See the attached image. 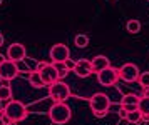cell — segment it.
I'll use <instances>...</instances> for the list:
<instances>
[{
	"mask_svg": "<svg viewBox=\"0 0 149 125\" xmlns=\"http://www.w3.org/2000/svg\"><path fill=\"white\" fill-rule=\"evenodd\" d=\"M47 113H49L50 122L55 125L67 124L69 120H70V117H72V110H70V107L65 102H57V104H54L47 110Z\"/></svg>",
	"mask_w": 149,
	"mask_h": 125,
	"instance_id": "cell-1",
	"label": "cell"
},
{
	"mask_svg": "<svg viewBox=\"0 0 149 125\" xmlns=\"http://www.w3.org/2000/svg\"><path fill=\"white\" fill-rule=\"evenodd\" d=\"M89 104H91L92 113H94L97 119L106 117L107 112H109V108H111V99H109L106 93H101V92L94 93V95L89 99Z\"/></svg>",
	"mask_w": 149,
	"mask_h": 125,
	"instance_id": "cell-2",
	"label": "cell"
},
{
	"mask_svg": "<svg viewBox=\"0 0 149 125\" xmlns=\"http://www.w3.org/2000/svg\"><path fill=\"white\" fill-rule=\"evenodd\" d=\"M5 115L12 122H22V120L27 119L29 108L22 102H19V100H10L7 105H5Z\"/></svg>",
	"mask_w": 149,
	"mask_h": 125,
	"instance_id": "cell-3",
	"label": "cell"
},
{
	"mask_svg": "<svg viewBox=\"0 0 149 125\" xmlns=\"http://www.w3.org/2000/svg\"><path fill=\"white\" fill-rule=\"evenodd\" d=\"M49 95H50V99L55 100V104L57 102H65V100L70 97V88L65 82H55L52 85L49 87Z\"/></svg>",
	"mask_w": 149,
	"mask_h": 125,
	"instance_id": "cell-4",
	"label": "cell"
},
{
	"mask_svg": "<svg viewBox=\"0 0 149 125\" xmlns=\"http://www.w3.org/2000/svg\"><path fill=\"white\" fill-rule=\"evenodd\" d=\"M139 77H141V72H139L137 65H134V64H124L119 68V79L127 82V84H132L136 80H139Z\"/></svg>",
	"mask_w": 149,
	"mask_h": 125,
	"instance_id": "cell-5",
	"label": "cell"
},
{
	"mask_svg": "<svg viewBox=\"0 0 149 125\" xmlns=\"http://www.w3.org/2000/svg\"><path fill=\"white\" fill-rule=\"evenodd\" d=\"M117 80H119V70L114 68V67H107L106 70H102V72L97 73V82L104 87L114 85Z\"/></svg>",
	"mask_w": 149,
	"mask_h": 125,
	"instance_id": "cell-6",
	"label": "cell"
},
{
	"mask_svg": "<svg viewBox=\"0 0 149 125\" xmlns=\"http://www.w3.org/2000/svg\"><path fill=\"white\" fill-rule=\"evenodd\" d=\"M50 59H52V64H64L65 60L70 59L69 47L64 45V44H55L50 48Z\"/></svg>",
	"mask_w": 149,
	"mask_h": 125,
	"instance_id": "cell-7",
	"label": "cell"
},
{
	"mask_svg": "<svg viewBox=\"0 0 149 125\" xmlns=\"http://www.w3.org/2000/svg\"><path fill=\"white\" fill-rule=\"evenodd\" d=\"M19 75V65H17V62H12V60H5L2 65H0V79L7 80H14L15 77Z\"/></svg>",
	"mask_w": 149,
	"mask_h": 125,
	"instance_id": "cell-8",
	"label": "cell"
},
{
	"mask_svg": "<svg viewBox=\"0 0 149 125\" xmlns=\"http://www.w3.org/2000/svg\"><path fill=\"white\" fill-rule=\"evenodd\" d=\"M40 77L44 80L45 87H50L52 84L61 80V75H59V70H57L55 64H47V67L44 70H40Z\"/></svg>",
	"mask_w": 149,
	"mask_h": 125,
	"instance_id": "cell-9",
	"label": "cell"
},
{
	"mask_svg": "<svg viewBox=\"0 0 149 125\" xmlns=\"http://www.w3.org/2000/svg\"><path fill=\"white\" fill-rule=\"evenodd\" d=\"M74 73L79 77V79H86L92 73V60H87V59H81L75 62V68H74Z\"/></svg>",
	"mask_w": 149,
	"mask_h": 125,
	"instance_id": "cell-10",
	"label": "cell"
},
{
	"mask_svg": "<svg viewBox=\"0 0 149 125\" xmlns=\"http://www.w3.org/2000/svg\"><path fill=\"white\" fill-rule=\"evenodd\" d=\"M7 59L12 62H22L25 59V47L22 44H12L7 48Z\"/></svg>",
	"mask_w": 149,
	"mask_h": 125,
	"instance_id": "cell-11",
	"label": "cell"
},
{
	"mask_svg": "<svg viewBox=\"0 0 149 125\" xmlns=\"http://www.w3.org/2000/svg\"><path fill=\"white\" fill-rule=\"evenodd\" d=\"M139 99H141V97H137V95H134V93L124 95V97L121 99V108L127 110V112L139 110V108H137V105H139Z\"/></svg>",
	"mask_w": 149,
	"mask_h": 125,
	"instance_id": "cell-12",
	"label": "cell"
},
{
	"mask_svg": "<svg viewBox=\"0 0 149 125\" xmlns=\"http://www.w3.org/2000/svg\"><path fill=\"white\" fill-rule=\"evenodd\" d=\"M107 67H111V62L106 55H95L92 59V72L94 73H99L102 70H106Z\"/></svg>",
	"mask_w": 149,
	"mask_h": 125,
	"instance_id": "cell-13",
	"label": "cell"
},
{
	"mask_svg": "<svg viewBox=\"0 0 149 125\" xmlns=\"http://www.w3.org/2000/svg\"><path fill=\"white\" fill-rule=\"evenodd\" d=\"M29 84L34 87V88H42V87H45V84H44V80H42L40 77V72H30V75H29Z\"/></svg>",
	"mask_w": 149,
	"mask_h": 125,
	"instance_id": "cell-14",
	"label": "cell"
},
{
	"mask_svg": "<svg viewBox=\"0 0 149 125\" xmlns=\"http://www.w3.org/2000/svg\"><path fill=\"white\" fill-rule=\"evenodd\" d=\"M74 44H75V47H77V48H86V47L89 45V37H87V35H82V33H79V35H75Z\"/></svg>",
	"mask_w": 149,
	"mask_h": 125,
	"instance_id": "cell-15",
	"label": "cell"
},
{
	"mask_svg": "<svg viewBox=\"0 0 149 125\" xmlns=\"http://www.w3.org/2000/svg\"><path fill=\"white\" fill-rule=\"evenodd\" d=\"M126 28H127L129 33H137L139 30H141V22H139V20H136V19L129 20L127 23H126Z\"/></svg>",
	"mask_w": 149,
	"mask_h": 125,
	"instance_id": "cell-16",
	"label": "cell"
},
{
	"mask_svg": "<svg viewBox=\"0 0 149 125\" xmlns=\"http://www.w3.org/2000/svg\"><path fill=\"white\" fill-rule=\"evenodd\" d=\"M137 108H139V112H142V113H149V97L142 95L141 99H139V105H137Z\"/></svg>",
	"mask_w": 149,
	"mask_h": 125,
	"instance_id": "cell-17",
	"label": "cell"
},
{
	"mask_svg": "<svg viewBox=\"0 0 149 125\" xmlns=\"http://www.w3.org/2000/svg\"><path fill=\"white\" fill-rule=\"evenodd\" d=\"M142 120V112H139V110H134V112H129L127 115V122H131L132 125L139 124Z\"/></svg>",
	"mask_w": 149,
	"mask_h": 125,
	"instance_id": "cell-18",
	"label": "cell"
},
{
	"mask_svg": "<svg viewBox=\"0 0 149 125\" xmlns=\"http://www.w3.org/2000/svg\"><path fill=\"white\" fill-rule=\"evenodd\" d=\"M10 99H12V88L8 85L0 87V102L2 100H10Z\"/></svg>",
	"mask_w": 149,
	"mask_h": 125,
	"instance_id": "cell-19",
	"label": "cell"
},
{
	"mask_svg": "<svg viewBox=\"0 0 149 125\" xmlns=\"http://www.w3.org/2000/svg\"><path fill=\"white\" fill-rule=\"evenodd\" d=\"M139 84H141L142 88H149V72H142L139 80H137Z\"/></svg>",
	"mask_w": 149,
	"mask_h": 125,
	"instance_id": "cell-20",
	"label": "cell"
},
{
	"mask_svg": "<svg viewBox=\"0 0 149 125\" xmlns=\"http://www.w3.org/2000/svg\"><path fill=\"white\" fill-rule=\"evenodd\" d=\"M55 67H57V70H59V75H61V79H62V77H67V73L70 72L67 67H65V64H55Z\"/></svg>",
	"mask_w": 149,
	"mask_h": 125,
	"instance_id": "cell-21",
	"label": "cell"
},
{
	"mask_svg": "<svg viewBox=\"0 0 149 125\" xmlns=\"http://www.w3.org/2000/svg\"><path fill=\"white\" fill-rule=\"evenodd\" d=\"M64 64H65V67H67L69 70H70V72H74V68H75V62L74 60H65V62H64Z\"/></svg>",
	"mask_w": 149,
	"mask_h": 125,
	"instance_id": "cell-22",
	"label": "cell"
},
{
	"mask_svg": "<svg viewBox=\"0 0 149 125\" xmlns=\"http://www.w3.org/2000/svg\"><path fill=\"white\" fill-rule=\"evenodd\" d=\"M47 67V62H39L37 65H35V72H40V70H44Z\"/></svg>",
	"mask_w": 149,
	"mask_h": 125,
	"instance_id": "cell-23",
	"label": "cell"
},
{
	"mask_svg": "<svg viewBox=\"0 0 149 125\" xmlns=\"http://www.w3.org/2000/svg\"><path fill=\"white\" fill-rule=\"evenodd\" d=\"M127 115H129L127 110H124V108L119 110V119H121V120H127Z\"/></svg>",
	"mask_w": 149,
	"mask_h": 125,
	"instance_id": "cell-24",
	"label": "cell"
},
{
	"mask_svg": "<svg viewBox=\"0 0 149 125\" xmlns=\"http://www.w3.org/2000/svg\"><path fill=\"white\" fill-rule=\"evenodd\" d=\"M142 122H149V113H142Z\"/></svg>",
	"mask_w": 149,
	"mask_h": 125,
	"instance_id": "cell-25",
	"label": "cell"
},
{
	"mask_svg": "<svg viewBox=\"0 0 149 125\" xmlns=\"http://www.w3.org/2000/svg\"><path fill=\"white\" fill-rule=\"evenodd\" d=\"M142 95H146V97H149V88H142Z\"/></svg>",
	"mask_w": 149,
	"mask_h": 125,
	"instance_id": "cell-26",
	"label": "cell"
},
{
	"mask_svg": "<svg viewBox=\"0 0 149 125\" xmlns=\"http://www.w3.org/2000/svg\"><path fill=\"white\" fill-rule=\"evenodd\" d=\"M3 85H7V80H3V79H0V87H3Z\"/></svg>",
	"mask_w": 149,
	"mask_h": 125,
	"instance_id": "cell-27",
	"label": "cell"
},
{
	"mask_svg": "<svg viewBox=\"0 0 149 125\" xmlns=\"http://www.w3.org/2000/svg\"><path fill=\"white\" fill-rule=\"evenodd\" d=\"M3 40H5V39H3V35H2V33H0V47L3 45Z\"/></svg>",
	"mask_w": 149,
	"mask_h": 125,
	"instance_id": "cell-28",
	"label": "cell"
},
{
	"mask_svg": "<svg viewBox=\"0 0 149 125\" xmlns=\"http://www.w3.org/2000/svg\"><path fill=\"white\" fill-rule=\"evenodd\" d=\"M5 60H7V59H5V57H3V55H0V65H2V64H3V62H5Z\"/></svg>",
	"mask_w": 149,
	"mask_h": 125,
	"instance_id": "cell-29",
	"label": "cell"
},
{
	"mask_svg": "<svg viewBox=\"0 0 149 125\" xmlns=\"http://www.w3.org/2000/svg\"><path fill=\"white\" fill-rule=\"evenodd\" d=\"M0 125H5V122H3V119L0 117Z\"/></svg>",
	"mask_w": 149,
	"mask_h": 125,
	"instance_id": "cell-30",
	"label": "cell"
},
{
	"mask_svg": "<svg viewBox=\"0 0 149 125\" xmlns=\"http://www.w3.org/2000/svg\"><path fill=\"white\" fill-rule=\"evenodd\" d=\"M8 125H17V122H10V124H8Z\"/></svg>",
	"mask_w": 149,
	"mask_h": 125,
	"instance_id": "cell-31",
	"label": "cell"
},
{
	"mask_svg": "<svg viewBox=\"0 0 149 125\" xmlns=\"http://www.w3.org/2000/svg\"><path fill=\"white\" fill-rule=\"evenodd\" d=\"M2 2H3V0H0V5H2Z\"/></svg>",
	"mask_w": 149,
	"mask_h": 125,
	"instance_id": "cell-32",
	"label": "cell"
},
{
	"mask_svg": "<svg viewBox=\"0 0 149 125\" xmlns=\"http://www.w3.org/2000/svg\"><path fill=\"white\" fill-rule=\"evenodd\" d=\"M148 2H149V0H148Z\"/></svg>",
	"mask_w": 149,
	"mask_h": 125,
	"instance_id": "cell-33",
	"label": "cell"
}]
</instances>
